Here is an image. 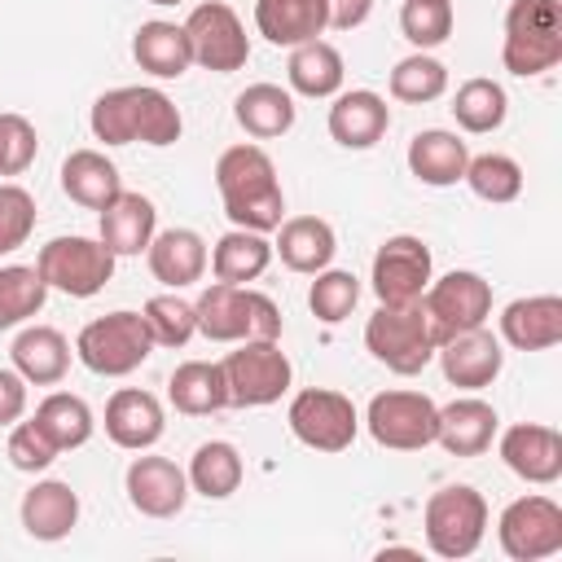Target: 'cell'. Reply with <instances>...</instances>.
<instances>
[{"label":"cell","instance_id":"6","mask_svg":"<svg viewBox=\"0 0 562 562\" xmlns=\"http://www.w3.org/2000/svg\"><path fill=\"white\" fill-rule=\"evenodd\" d=\"M422 527L435 558H448V562L470 558L487 536V501L470 483H448L426 501Z\"/></svg>","mask_w":562,"mask_h":562},{"label":"cell","instance_id":"48","mask_svg":"<svg viewBox=\"0 0 562 562\" xmlns=\"http://www.w3.org/2000/svg\"><path fill=\"white\" fill-rule=\"evenodd\" d=\"M26 413V378L18 369H0V426H13Z\"/></svg>","mask_w":562,"mask_h":562},{"label":"cell","instance_id":"10","mask_svg":"<svg viewBox=\"0 0 562 562\" xmlns=\"http://www.w3.org/2000/svg\"><path fill=\"white\" fill-rule=\"evenodd\" d=\"M417 303H422V312L430 321L435 342H443V338H452L461 329L487 325V316H492V285L479 272H470V268H452L439 281L430 277V285L422 290Z\"/></svg>","mask_w":562,"mask_h":562},{"label":"cell","instance_id":"40","mask_svg":"<svg viewBox=\"0 0 562 562\" xmlns=\"http://www.w3.org/2000/svg\"><path fill=\"white\" fill-rule=\"evenodd\" d=\"M448 92V66L430 53H408L404 61H395L391 70V97L408 101V105H426L439 101Z\"/></svg>","mask_w":562,"mask_h":562},{"label":"cell","instance_id":"35","mask_svg":"<svg viewBox=\"0 0 562 562\" xmlns=\"http://www.w3.org/2000/svg\"><path fill=\"white\" fill-rule=\"evenodd\" d=\"M268 263H272V241L250 228H228L211 250V272L215 281H228V285H246L263 277Z\"/></svg>","mask_w":562,"mask_h":562},{"label":"cell","instance_id":"42","mask_svg":"<svg viewBox=\"0 0 562 562\" xmlns=\"http://www.w3.org/2000/svg\"><path fill=\"white\" fill-rule=\"evenodd\" d=\"M356 303H360V277L356 272H342V268H321L316 272L312 290H307V307H312L316 321L338 325L356 312Z\"/></svg>","mask_w":562,"mask_h":562},{"label":"cell","instance_id":"33","mask_svg":"<svg viewBox=\"0 0 562 562\" xmlns=\"http://www.w3.org/2000/svg\"><path fill=\"white\" fill-rule=\"evenodd\" d=\"M294 97L281 88V83H250L246 92H237L233 101V119L241 123L246 136L255 140H272V136H285L294 127Z\"/></svg>","mask_w":562,"mask_h":562},{"label":"cell","instance_id":"22","mask_svg":"<svg viewBox=\"0 0 562 562\" xmlns=\"http://www.w3.org/2000/svg\"><path fill=\"white\" fill-rule=\"evenodd\" d=\"M255 26L277 48L321 40L329 26V0H255Z\"/></svg>","mask_w":562,"mask_h":562},{"label":"cell","instance_id":"13","mask_svg":"<svg viewBox=\"0 0 562 562\" xmlns=\"http://www.w3.org/2000/svg\"><path fill=\"white\" fill-rule=\"evenodd\" d=\"M184 35L193 48V61L215 70V75H233L250 61V35L241 26V18L224 4V0H206L184 18Z\"/></svg>","mask_w":562,"mask_h":562},{"label":"cell","instance_id":"49","mask_svg":"<svg viewBox=\"0 0 562 562\" xmlns=\"http://www.w3.org/2000/svg\"><path fill=\"white\" fill-rule=\"evenodd\" d=\"M250 338H281V307L259 290H250Z\"/></svg>","mask_w":562,"mask_h":562},{"label":"cell","instance_id":"41","mask_svg":"<svg viewBox=\"0 0 562 562\" xmlns=\"http://www.w3.org/2000/svg\"><path fill=\"white\" fill-rule=\"evenodd\" d=\"M461 180L474 189V198L496 202V206L501 202H514L522 193V167L509 154H479V158H470Z\"/></svg>","mask_w":562,"mask_h":562},{"label":"cell","instance_id":"16","mask_svg":"<svg viewBox=\"0 0 562 562\" xmlns=\"http://www.w3.org/2000/svg\"><path fill=\"white\" fill-rule=\"evenodd\" d=\"M127 501L145 518H176L189 501V474L171 457H136L127 465Z\"/></svg>","mask_w":562,"mask_h":562},{"label":"cell","instance_id":"34","mask_svg":"<svg viewBox=\"0 0 562 562\" xmlns=\"http://www.w3.org/2000/svg\"><path fill=\"white\" fill-rule=\"evenodd\" d=\"M342 53L325 40H307L299 48H290V66H285V79L299 97H312V101H325V97H338L342 88Z\"/></svg>","mask_w":562,"mask_h":562},{"label":"cell","instance_id":"12","mask_svg":"<svg viewBox=\"0 0 562 562\" xmlns=\"http://www.w3.org/2000/svg\"><path fill=\"white\" fill-rule=\"evenodd\" d=\"M435 417H439V404L430 395H422V391H382V395L369 400L364 426L382 448L417 452V448L435 443Z\"/></svg>","mask_w":562,"mask_h":562},{"label":"cell","instance_id":"19","mask_svg":"<svg viewBox=\"0 0 562 562\" xmlns=\"http://www.w3.org/2000/svg\"><path fill=\"white\" fill-rule=\"evenodd\" d=\"M501 338L514 351H549L562 342V299L558 294H527L505 303Z\"/></svg>","mask_w":562,"mask_h":562},{"label":"cell","instance_id":"47","mask_svg":"<svg viewBox=\"0 0 562 562\" xmlns=\"http://www.w3.org/2000/svg\"><path fill=\"white\" fill-rule=\"evenodd\" d=\"M61 452H57V443L40 430V422L31 417V422H13V430H9V461L18 465V470H26V474H40V470H48L53 461H57Z\"/></svg>","mask_w":562,"mask_h":562},{"label":"cell","instance_id":"28","mask_svg":"<svg viewBox=\"0 0 562 562\" xmlns=\"http://www.w3.org/2000/svg\"><path fill=\"white\" fill-rule=\"evenodd\" d=\"M132 57L140 70H149L154 79H180L193 66V48L184 35V22H140L132 35Z\"/></svg>","mask_w":562,"mask_h":562},{"label":"cell","instance_id":"50","mask_svg":"<svg viewBox=\"0 0 562 562\" xmlns=\"http://www.w3.org/2000/svg\"><path fill=\"white\" fill-rule=\"evenodd\" d=\"M369 13H373V0H329V26H338V31L364 26Z\"/></svg>","mask_w":562,"mask_h":562},{"label":"cell","instance_id":"45","mask_svg":"<svg viewBox=\"0 0 562 562\" xmlns=\"http://www.w3.org/2000/svg\"><path fill=\"white\" fill-rule=\"evenodd\" d=\"M35 149H40L35 123L26 114L0 110V176H22L35 162Z\"/></svg>","mask_w":562,"mask_h":562},{"label":"cell","instance_id":"39","mask_svg":"<svg viewBox=\"0 0 562 562\" xmlns=\"http://www.w3.org/2000/svg\"><path fill=\"white\" fill-rule=\"evenodd\" d=\"M48 299V285L40 277V268L31 263H4L0 268V329H13L22 321H31Z\"/></svg>","mask_w":562,"mask_h":562},{"label":"cell","instance_id":"32","mask_svg":"<svg viewBox=\"0 0 562 562\" xmlns=\"http://www.w3.org/2000/svg\"><path fill=\"white\" fill-rule=\"evenodd\" d=\"M167 400L184 417H206V413L228 408L224 369L215 360H184V364H176L171 378H167Z\"/></svg>","mask_w":562,"mask_h":562},{"label":"cell","instance_id":"37","mask_svg":"<svg viewBox=\"0 0 562 562\" xmlns=\"http://www.w3.org/2000/svg\"><path fill=\"white\" fill-rule=\"evenodd\" d=\"M35 422H40V430L57 443V452L83 448V443L92 439V430H97L88 400H79V395H70V391H53V395H44L40 408H35Z\"/></svg>","mask_w":562,"mask_h":562},{"label":"cell","instance_id":"3","mask_svg":"<svg viewBox=\"0 0 562 562\" xmlns=\"http://www.w3.org/2000/svg\"><path fill=\"white\" fill-rule=\"evenodd\" d=\"M501 61L518 79H536L562 61V4L558 0H514L505 9Z\"/></svg>","mask_w":562,"mask_h":562},{"label":"cell","instance_id":"18","mask_svg":"<svg viewBox=\"0 0 562 562\" xmlns=\"http://www.w3.org/2000/svg\"><path fill=\"white\" fill-rule=\"evenodd\" d=\"M167 430V417H162V404L158 395L140 391V386H123L110 395L105 404V435L127 448V452H149Z\"/></svg>","mask_w":562,"mask_h":562},{"label":"cell","instance_id":"43","mask_svg":"<svg viewBox=\"0 0 562 562\" xmlns=\"http://www.w3.org/2000/svg\"><path fill=\"white\" fill-rule=\"evenodd\" d=\"M140 316H145V325H149L154 347H184V342L198 334L193 303H184L176 290H171V294H154V299L140 307Z\"/></svg>","mask_w":562,"mask_h":562},{"label":"cell","instance_id":"5","mask_svg":"<svg viewBox=\"0 0 562 562\" xmlns=\"http://www.w3.org/2000/svg\"><path fill=\"white\" fill-rule=\"evenodd\" d=\"M149 351H154L149 325L140 312H127V307L88 321L75 338V356L97 378H127L149 360Z\"/></svg>","mask_w":562,"mask_h":562},{"label":"cell","instance_id":"51","mask_svg":"<svg viewBox=\"0 0 562 562\" xmlns=\"http://www.w3.org/2000/svg\"><path fill=\"white\" fill-rule=\"evenodd\" d=\"M149 4H180V0H149Z\"/></svg>","mask_w":562,"mask_h":562},{"label":"cell","instance_id":"23","mask_svg":"<svg viewBox=\"0 0 562 562\" xmlns=\"http://www.w3.org/2000/svg\"><path fill=\"white\" fill-rule=\"evenodd\" d=\"M272 250L281 255V263L290 272H303V277H316L321 268L334 263V250H338V237L329 228V220L321 215H290L277 224V241Z\"/></svg>","mask_w":562,"mask_h":562},{"label":"cell","instance_id":"14","mask_svg":"<svg viewBox=\"0 0 562 562\" xmlns=\"http://www.w3.org/2000/svg\"><path fill=\"white\" fill-rule=\"evenodd\" d=\"M373 294L378 303H417L430 285V246L413 233H395L373 255Z\"/></svg>","mask_w":562,"mask_h":562},{"label":"cell","instance_id":"29","mask_svg":"<svg viewBox=\"0 0 562 562\" xmlns=\"http://www.w3.org/2000/svg\"><path fill=\"white\" fill-rule=\"evenodd\" d=\"M465 162H470V149L457 132H443V127H426L408 140V171L430 184V189H448L465 176Z\"/></svg>","mask_w":562,"mask_h":562},{"label":"cell","instance_id":"30","mask_svg":"<svg viewBox=\"0 0 562 562\" xmlns=\"http://www.w3.org/2000/svg\"><path fill=\"white\" fill-rule=\"evenodd\" d=\"M193 316H198V334L202 338H211V342H241V338H250V290L215 281V285H206L198 294Z\"/></svg>","mask_w":562,"mask_h":562},{"label":"cell","instance_id":"26","mask_svg":"<svg viewBox=\"0 0 562 562\" xmlns=\"http://www.w3.org/2000/svg\"><path fill=\"white\" fill-rule=\"evenodd\" d=\"M18 514H22V527L31 540H44V544L66 540L79 522V492L61 479H44L22 496Z\"/></svg>","mask_w":562,"mask_h":562},{"label":"cell","instance_id":"36","mask_svg":"<svg viewBox=\"0 0 562 562\" xmlns=\"http://www.w3.org/2000/svg\"><path fill=\"white\" fill-rule=\"evenodd\" d=\"M241 474H246L241 452H237L228 439H206V443H198V452H193V461H189V487H193L198 496H206V501L233 496V492L241 487Z\"/></svg>","mask_w":562,"mask_h":562},{"label":"cell","instance_id":"25","mask_svg":"<svg viewBox=\"0 0 562 562\" xmlns=\"http://www.w3.org/2000/svg\"><path fill=\"white\" fill-rule=\"evenodd\" d=\"M101 220H97V237L114 250V259H123V255H140L149 241H154V233H158V211H154V202L145 198V193H132V189H123L105 211H97Z\"/></svg>","mask_w":562,"mask_h":562},{"label":"cell","instance_id":"9","mask_svg":"<svg viewBox=\"0 0 562 562\" xmlns=\"http://www.w3.org/2000/svg\"><path fill=\"white\" fill-rule=\"evenodd\" d=\"M285 422H290V435L312 452H347L356 443V430H360L356 404L329 386L299 391L285 408Z\"/></svg>","mask_w":562,"mask_h":562},{"label":"cell","instance_id":"8","mask_svg":"<svg viewBox=\"0 0 562 562\" xmlns=\"http://www.w3.org/2000/svg\"><path fill=\"white\" fill-rule=\"evenodd\" d=\"M40 277L48 290H61L70 299H92L114 281V250L101 237H53L48 246H40L35 259Z\"/></svg>","mask_w":562,"mask_h":562},{"label":"cell","instance_id":"44","mask_svg":"<svg viewBox=\"0 0 562 562\" xmlns=\"http://www.w3.org/2000/svg\"><path fill=\"white\" fill-rule=\"evenodd\" d=\"M400 31L417 53L439 48L452 35V0H404Z\"/></svg>","mask_w":562,"mask_h":562},{"label":"cell","instance_id":"7","mask_svg":"<svg viewBox=\"0 0 562 562\" xmlns=\"http://www.w3.org/2000/svg\"><path fill=\"white\" fill-rule=\"evenodd\" d=\"M224 382H228V404L233 408H263L277 404L290 391L294 364L281 351L277 338H241L237 351L220 360Z\"/></svg>","mask_w":562,"mask_h":562},{"label":"cell","instance_id":"38","mask_svg":"<svg viewBox=\"0 0 562 562\" xmlns=\"http://www.w3.org/2000/svg\"><path fill=\"white\" fill-rule=\"evenodd\" d=\"M505 114H509V97H505V88L496 79H465L457 88V97H452V119L470 136L496 132L505 123Z\"/></svg>","mask_w":562,"mask_h":562},{"label":"cell","instance_id":"24","mask_svg":"<svg viewBox=\"0 0 562 562\" xmlns=\"http://www.w3.org/2000/svg\"><path fill=\"white\" fill-rule=\"evenodd\" d=\"M145 259H149L154 281H162L167 290H184V285L202 281L211 255H206L202 233H193V228H162L145 246Z\"/></svg>","mask_w":562,"mask_h":562},{"label":"cell","instance_id":"46","mask_svg":"<svg viewBox=\"0 0 562 562\" xmlns=\"http://www.w3.org/2000/svg\"><path fill=\"white\" fill-rule=\"evenodd\" d=\"M35 228V198L22 184H0V255L26 246Z\"/></svg>","mask_w":562,"mask_h":562},{"label":"cell","instance_id":"15","mask_svg":"<svg viewBox=\"0 0 562 562\" xmlns=\"http://www.w3.org/2000/svg\"><path fill=\"white\" fill-rule=\"evenodd\" d=\"M439 356V369L452 386L461 391H483L501 378L505 369V351H501V338L487 329V325H474V329H461L452 338H443L435 347Z\"/></svg>","mask_w":562,"mask_h":562},{"label":"cell","instance_id":"2","mask_svg":"<svg viewBox=\"0 0 562 562\" xmlns=\"http://www.w3.org/2000/svg\"><path fill=\"white\" fill-rule=\"evenodd\" d=\"M88 127L97 140L105 145H176L180 132H184V119L176 110V101L158 88H145V83H127V88H110L92 101V114H88Z\"/></svg>","mask_w":562,"mask_h":562},{"label":"cell","instance_id":"17","mask_svg":"<svg viewBox=\"0 0 562 562\" xmlns=\"http://www.w3.org/2000/svg\"><path fill=\"white\" fill-rule=\"evenodd\" d=\"M501 461L536 487H549L562 479V435L540 422H518L501 435Z\"/></svg>","mask_w":562,"mask_h":562},{"label":"cell","instance_id":"20","mask_svg":"<svg viewBox=\"0 0 562 562\" xmlns=\"http://www.w3.org/2000/svg\"><path fill=\"white\" fill-rule=\"evenodd\" d=\"M496 422L501 417H496V408L487 400L461 395V400H452V404L439 408V417H435V443H443V452H452V457H479V452L492 448Z\"/></svg>","mask_w":562,"mask_h":562},{"label":"cell","instance_id":"27","mask_svg":"<svg viewBox=\"0 0 562 562\" xmlns=\"http://www.w3.org/2000/svg\"><path fill=\"white\" fill-rule=\"evenodd\" d=\"M13 369L26 378V386H57L70 369V342L53 325H26L9 347Z\"/></svg>","mask_w":562,"mask_h":562},{"label":"cell","instance_id":"4","mask_svg":"<svg viewBox=\"0 0 562 562\" xmlns=\"http://www.w3.org/2000/svg\"><path fill=\"white\" fill-rule=\"evenodd\" d=\"M364 347L391 373L413 378L435 360L439 342L430 334L422 303H378V312L364 321Z\"/></svg>","mask_w":562,"mask_h":562},{"label":"cell","instance_id":"21","mask_svg":"<svg viewBox=\"0 0 562 562\" xmlns=\"http://www.w3.org/2000/svg\"><path fill=\"white\" fill-rule=\"evenodd\" d=\"M391 127V105L369 92V88H351L338 92L329 105V136L342 149H373Z\"/></svg>","mask_w":562,"mask_h":562},{"label":"cell","instance_id":"31","mask_svg":"<svg viewBox=\"0 0 562 562\" xmlns=\"http://www.w3.org/2000/svg\"><path fill=\"white\" fill-rule=\"evenodd\" d=\"M61 189L70 202L88 211H105L123 193V180H119V167L101 149H75L61 162Z\"/></svg>","mask_w":562,"mask_h":562},{"label":"cell","instance_id":"1","mask_svg":"<svg viewBox=\"0 0 562 562\" xmlns=\"http://www.w3.org/2000/svg\"><path fill=\"white\" fill-rule=\"evenodd\" d=\"M215 189L224 198V215L233 220V228L272 233L285 220V193H281L277 167L259 145L224 149L215 162Z\"/></svg>","mask_w":562,"mask_h":562},{"label":"cell","instance_id":"11","mask_svg":"<svg viewBox=\"0 0 562 562\" xmlns=\"http://www.w3.org/2000/svg\"><path fill=\"white\" fill-rule=\"evenodd\" d=\"M496 540L514 562H540L562 553V505L549 496H518L501 509Z\"/></svg>","mask_w":562,"mask_h":562}]
</instances>
